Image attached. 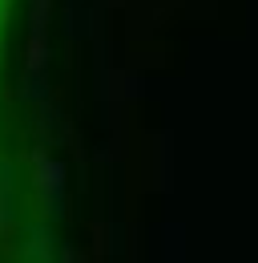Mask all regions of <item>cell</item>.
Returning a JSON list of instances; mask_svg holds the SVG:
<instances>
[{
	"mask_svg": "<svg viewBox=\"0 0 258 263\" xmlns=\"http://www.w3.org/2000/svg\"><path fill=\"white\" fill-rule=\"evenodd\" d=\"M0 263H61L53 186L20 126V98L0 109Z\"/></svg>",
	"mask_w": 258,
	"mask_h": 263,
	"instance_id": "obj_1",
	"label": "cell"
},
{
	"mask_svg": "<svg viewBox=\"0 0 258 263\" xmlns=\"http://www.w3.org/2000/svg\"><path fill=\"white\" fill-rule=\"evenodd\" d=\"M25 0H0V81L12 77V49H16V21Z\"/></svg>",
	"mask_w": 258,
	"mask_h": 263,
	"instance_id": "obj_2",
	"label": "cell"
}]
</instances>
